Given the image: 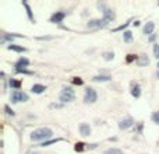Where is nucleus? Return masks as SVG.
I'll use <instances>...</instances> for the list:
<instances>
[{
  "instance_id": "obj_1",
  "label": "nucleus",
  "mask_w": 159,
  "mask_h": 154,
  "mask_svg": "<svg viewBox=\"0 0 159 154\" xmlns=\"http://www.w3.org/2000/svg\"><path fill=\"white\" fill-rule=\"evenodd\" d=\"M53 136V130L49 129V128H39V129H35L32 133H31V140L32 142H46L49 140Z\"/></svg>"
},
{
  "instance_id": "obj_2",
  "label": "nucleus",
  "mask_w": 159,
  "mask_h": 154,
  "mask_svg": "<svg viewBox=\"0 0 159 154\" xmlns=\"http://www.w3.org/2000/svg\"><path fill=\"white\" fill-rule=\"evenodd\" d=\"M59 99L61 101V104H67V102H73L75 101V94L73 91V88H63L59 94Z\"/></svg>"
},
{
  "instance_id": "obj_3",
  "label": "nucleus",
  "mask_w": 159,
  "mask_h": 154,
  "mask_svg": "<svg viewBox=\"0 0 159 154\" xmlns=\"http://www.w3.org/2000/svg\"><path fill=\"white\" fill-rule=\"evenodd\" d=\"M98 99V94L93 88H85V94H84V102L85 104H93Z\"/></svg>"
},
{
  "instance_id": "obj_4",
  "label": "nucleus",
  "mask_w": 159,
  "mask_h": 154,
  "mask_svg": "<svg viewBox=\"0 0 159 154\" xmlns=\"http://www.w3.org/2000/svg\"><path fill=\"white\" fill-rule=\"evenodd\" d=\"M28 99H30V97H28V94L24 93V91L17 90L11 94V102H14V104H17V102H27Z\"/></svg>"
},
{
  "instance_id": "obj_5",
  "label": "nucleus",
  "mask_w": 159,
  "mask_h": 154,
  "mask_svg": "<svg viewBox=\"0 0 159 154\" xmlns=\"http://www.w3.org/2000/svg\"><path fill=\"white\" fill-rule=\"evenodd\" d=\"M131 126H134V119L131 116H127V118L121 119L119 122V129L120 130H126V129H130Z\"/></svg>"
},
{
  "instance_id": "obj_6",
  "label": "nucleus",
  "mask_w": 159,
  "mask_h": 154,
  "mask_svg": "<svg viewBox=\"0 0 159 154\" xmlns=\"http://www.w3.org/2000/svg\"><path fill=\"white\" fill-rule=\"evenodd\" d=\"M66 16H67L66 11H56V13L52 14V17H50V22H53V24H60V22L66 18Z\"/></svg>"
},
{
  "instance_id": "obj_7",
  "label": "nucleus",
  "mask_w": 159,
  "mask_h": 154,
  "mask_svg": "<svg viewBox=\"0 0 159 154\" xmlns=\"http://www.w3.org/2000/svg\"><path fill=\"white\" fill-rule=\"evenodd\" d=\"M107 25V21L106 20H91L88 22V28H103Z\"/></svg>"
},
{
  "instance_id": "obj_8",
  "label": "nucleus",
  "mask_w": 159,
  "mask_h": 154,
  "mask_svg": "<svg viewBox=\"0 0 159 154\" xmlns=\"http://www.w3.org/2000/svg\"><path fill=\"white\" fill-rule=\"evenodd\" d=\"M28 66H30V60H28L27 58H20L14 67H16V70H24L25 67H28Z\"/></svg>"
},
{
  "instance_id": "obj_9",
  "label": "nucleus",
  "mask_w": 159,
  "mask_h": 154,
  "mask_svg": "<svg viewBox=\"0 0 159 154\" xmlns=\"http://www.w3.org/2000/svg\"><path fill=\"white\" fill-rule=\"evenodd\" d=\"M144 34L145 35H154V31H155V22L154 21H148L145 25H144Z\"/></svg>"
},
{
  "instance_id": "obj_10",
  "label": "nucleus",
  "mask_w": 159,
  "mask_h": 154,
  "mask_svg": "<svg viewBox=\"0 0 159 154\" xmlns=\"http://www.w3.org/2000/svg\"><path fill=\"white\" fill-rule=\"evenodd\" d=\"M80 135L84 136V137H87V136L91 135V126H89V123H85V122H82V123L80 125Z\"/></svg>"
},
{
  "instance_id": "obj_11",
  "label": "nucleus",
  "mask_w": 159,
  "mask_h": 154,
  "mask_svg": "<svg viewBox=\"0 0 159 154\" xmlns=\"http://www.w3.org/2000/svg\"><path fill=\"white\" fill-rule=\"evenodd\" d=\"M115 18H116V14H115V11H113V10H110V8H107V10L103 13V20H106L107 22L113 21V20H115Z\"/></svg>"
},
{
  "instance_id": "obj_12",
  "label": "nucleus",
  "mask_w": 159,
  "mask_h": 154,
  "mask_svg": "<svg viewBox=\"0 0 159 154\" xmlns=\"http://www.w3.org/2000/svg\"><path fill=\"white\" fill-rule=\"evenodd\" d=\"M24 38V35H20V34H3L2 36V42H6V41H13L14 38Z\"/></svg>"
},
{
  "instance_id": "obj_13",
  "label": "nucleus",
  "mask_w": 159,
  "mask_h": 154,
  "mask_svg": "<svg viewBox=\"0 0 159 154\" xmlns=\"http://www.w3.org/2000/svg\"><path fill=\"white\" fill-rule=\"evenodd\" d=\"M45 90H46V87L42 84H34L32 87H31V91H32L34 94H42V93H45Z\"/></svg>"
},
{
  "instance_id": "obj_14",
  "label": "nucleus",
  "mask_w": 159,
  "mask_h": 154,
  "mask_svg": "<svg viewBox=\"0 0 159 154\" xmlns=\"http://www.w3.org/2000/svg\"><path fill=\"white\" fill-rule=\"evenodd\" d=\"M7 49H8V51H14V52H18V53H22V52H25V51H27L24 46H20V45H14V44L7 45Z\"/></svg>"
},
{
  "instance_id": "obj_15",
  "label": "nucleus",
  "mask_w": 159,
  "mask_h": 154,
  "mask_svg": "<svg viewBox=\"0 0 159 154\" xmlns=\"http://www.w3.org/2000/svg\"><path fill=\"white\" fill-rule=\"evenodd\" d=\"M148 65H149V59H148V56H147V55H141V56H138V66L144 67V66H148Z\"/></svg>"
},
{
  "instance_id": "obj_16",
  "label": "nucleus",
  "mask_w": 159,
  "mask_h": 154,
  "mask_svg": "<svg viewBox=\"0 0 159 154\" xmlns=\"http://www.w3.org/2000/svg\"><path fill=\"white\" fill-rule=\"evenodd\" d=\"M131 95L134 97V98H140V95H141V87L138 84H134L131 87Z\"/></svg>"
},
{
  "instance_id": "obj_17",
  "label": "nucleus",
  "mask_w": 159,
  "mask_h": 154,
  "mask_svg": "<svg viewBox=\"0 0 159 154\" xmlns=\"http://www.w3.org/2000/svg\"><path fill=\"white\" fill-rule=\"evenodd\" d=\"M22 6L25 7V10H27V14H28V18L31 20V21H34V14H32V10H31L30 4H28L27 2H22Z\"/></svg>"
},
{
  "instance_id": "obj_18",
  "label": "nucleus",
  "mask_w": 159,
  "mask_h": 154,
  "mask_svg": "<svg viewBox=\"0 0 159 154\" xmlns=\"http://www.w3.org/2000/svg\"><path fill=\"white\" fill-rule=\"evenodd\" d=\"M112 79L110 76H95L92 79V81H95V83H101V81H109V80Z\"/></svg>"
},
{
  "instance_id": "obj_19",
  "label": "nucleus",
  "mask_w": 159,
  "mask_h": 154,
  "mask_svg": "<svg viewBox=\"0 0 159 154\" xmlns=\"http://www.w3.org/2000/svg\"><path fill=\"white\" fill-rule=\"evenodd\" d=\"M59 142H63V139H50V140H46V142H43V143H42L41 146H42V147H48V146H50V144L59 143Z\"/></svg>"
},
{
  "instance_id": "obj_20",
  "label": "nucleus",
  "mask_w": 159,
  "mask_h": 154,
  "mask_svg": "<svg viewBox=\"0 0 159 154\" xmlns=\"http://www.w3.org/2000/svg\"><path fill=\"white\" fill-rule=\"evenodd\" d=\"M123 39H124V42H131L133 41V32L131 31H124L123 32Z\"/></svg>"
},
{
  "instance_id": "obj_21",
  "label": "nucleus",
  "mask_w": 159,
  "mask_h": 154,
  "mask_svg": "<svg viewBox=\"0 0 159 154\" xmlns=\"http://www.w3.org/2000/svg\"><path fill=\"white\" fill-rule=\"evenodd\" d=\"M8 83H10V87L14 88L16 91L20 90V87H21V83L17 81V80H14V79H10V81H8Z\"/></svg>"
},
{
  "instance_id": "obj_22",
  "label": "nucleus",
  "mask_w": 159,
  "mask_h": 154,
  "mask_svg": "<svg viewBox=\"0 0 159 154\" xmlns=\"http://www.w3.org/2000/svg\"><path fill=\"white\" fill-rule=\"evenodd\" d=\"M85 146H87V144L85 143H81V142H80V143H75V146H74V150L77 153H82L85 150Z\"/></svg>"
},
{
  "instance_id": "obj_23",
  "label": "nucleus",
  "mask_w": 159,
  "mask_h": 154,
  "mask_svg": "<svg viewBox=\"0 0 159 154\" xmlns=\"http://www.w3.org/2000/svg\"><path fill=\"white\" fill-rule=\"evenodd\" d=\"M102 56H103V59H105V60H107V62L115 59V53H113V52H103V55H102Z\"/></svg>"
},
{
  "instance_id": "obj_24",
  "label": "nucleus",
  "mask_w": 159,
  "mask_h": 154,
  "mask_svg": "<svg viewBox=\"0 0 159 154\" xmlns=\"http://www.w3.org/2000/svg\"><path fill=\"white\" fill-rule=\"evenodd\" d=\"M105 154H123V152L120 149H107Z\"/></svg>"
},
{
  "instance_id": "obj_25",
  "label": "nucleus",
  "mask_w": 159,
  "mask_h": 154,
  "mask_svg": "<svg viewBox=\"0 0 159 154\" xmlns=\"http://www.w3.org/2000/svg\"><path fill=\"white\" fill-rule=\"evenodd\" d=\"M151 119H152V122H154V123H157V125H159V111H155V112H154V113H152Z\"/></svg>"
},
{
  "instance_id": "obj_26",
  "label": "nucleus",
  "mask_w": 159,
  "mask_h": 154,
  "mask_svg": "<svg viewBox=\"0 0 159 154\" xmlns=\"http://www.w3.org/2000/svg\"><path fill=\"white\" fill-rule=\"evenodd\" d=\"M63 107H64V104H56V102H52V104H49L50 109H61Z\"/></svg>"
},
{
  "instance_id": "obj_27",
  "label": "nucleus",
  "mask_w": 159,
  "mask_h": 154,
  "mask_svg": "<svg viewBox=\"0 0 159 154\" xmlns=\"http://www.w3.org/2000/svg\"><path fill=\"white\" fill-rule=\"evenodd\" d=\"M130 25V21H127V22H124L123 25H119V27H116L115 30H113V32H116V31H121V30H126L127 27Z\"/></svg>"
},
{
  "instance_id": "obj_28",
  "label": "nucleus",
  "mask_w": 159,
  "mask_h": 154,
  "mask_svg": "<svg viewBox=\"0 0 159 154\" xmlns=\"http://www.w3.org/2000/svg\"><path fill=\"white\" fill-rule=\"evenodd\" d=\"M152 51H154V56L157 59H159V44H157V42H155L154 44V48H152Z\"/></svg>"
},
{
  "instance_id": "obj_29",
  "label": "nucleus",
  "mask_w": 159,
  "mask_h": 154,
  "mask_svg": "<svg viewBox=\"0 0 159 154\" xmlns=\"http://www.w3.org/2000/svg\"><path fill=\"white\" fill-rule=\"evenodd\" d=\"M4 111H6V113H7V115H10V116H14V115H16V113H14V111L11 109L8 105H6V107H4Z\"/></svg>"
},
{
  "instance_id": "obj_30",
  "label": "nucleus",
  "mask_w": 159,
  "mask_h": 154,
  "mask_svg": "<svg viewBox=\"0 0 159 154\" xmlns=\"http://www.w3.org/2000/svg\"><path fill=\"white\" fill-rule=\"evenodd\" d=\"M137 58H138V56H135V55H127L126 62H127V63H131V62H134Z\"/></svg>"
},
{
  "instance_id": "obj_31",
  "label": "nucleus",
  "mask_w": 159,
  "mask_h": 154,
  "mask_svg": "<svg viewBox=\"0 0 159 154\" xmlns=\"http://www.w3.org/2000/svg\"><path fill=\"white\" fill-rule=\"evenodd\" d=\"M73 83H74V84L81 85L82 84V79H80V77H74V79H73Z\"/></svg>"
},
{
  "instance_id": "obj_32",
  "label": "nucleus",
  "mask_w": 159,
  "mask_h": 154,
  "mask_svg": "<svg viewBox=\"0 0 159 154\" xmlns=\"http://www.w3.org/2000/svg\"><path fill=\"white\" fill-rule=\"evenodd\" d=\"M36 39H39V41H45V39H52V36H38Z\"/></svg>"
},
{
  "instance_id": "obj_33",
  "label": "nucleus",
  "mask_w": 159,
  "mask_h": 154,
  "mask_svg": "<svg viewBox=\"0 0 159 154\" xmlns=\"http://www.w3.org/2000/svg\"><path fill=\"white\" fill-rule=\"evenodd\" d=\"M155 39H157V35H155V34H154V35H151V36H149V41H151V42H154Z\"/></svg>"
},
{
  "instance_id": "obj_34",
  "label": "nucleus",
  "mask_w": 159,
  "mask_h": 154,
  "mask_svg": "<svg viewBox=\"0 0 159 154\" xmlns=\"http://www.w3.org/2000/svg\"><path fill=\"white\" fill-rule=\"evenodd\" d=\"M141 130H143V123L138 125V132H141Z\"/></svg>"
},
{
  "instance_id": "obj_35",
  "label": "nucleus",
  "mask_w": 159,
  "mask_h": 154,
  "mask_svg": "<svg viewBox=\"0 0 159 154\" xmlns=\"http://www.w3.org/2000/svg\"><path fill=\"white\" fill-rule=\"evenodd\" d=\"M157 67H158V69H159V62H158V65H157Z\"/></svg>"
},
{
  "instance_id": "obj_36",
  "label": "nucleus",
  "mask_w": 159,
  "mask_h": 154,
  "mask_svg": "<svg viewBox=\"0 0 159 154\" xmlns=\"http://www.w3.org/2000/svg\"><path fill=\"white\" fill-rule=\"evenodd\" d=\"M28 154H38V153H28Z\"/></svg>"
},
{
  "instance_id": "obj_37",
  "label": "nucleus",
  "mask_w": 159,
  "mask_h": 154,
  "mask_svg": "<svg viewBox=\"0 0 159 154\" xmlns=\"http://www.w3.org/2000/svg\"><path fill=\"white\" fill-rule=\"evenodd\" d=\"M158 77H159V73H158Z\"/></svg>"
}]
</instances>
